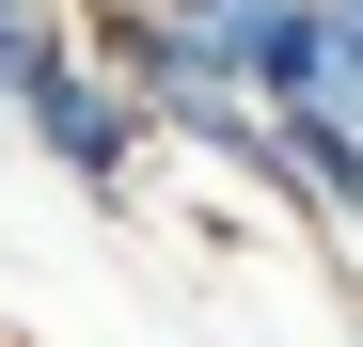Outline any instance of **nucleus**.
I'll return each instance as SVG.
<instances>
[{"label":"nucleus","instance_id":"f257e3e1","mask_svg":"<svg viewBox=\"0 0 363 347\" xmlns=\"http://www.w3.org/2000/svg\"><path fill=\"white\" fill-rule=\"evenodd\" d=\"M16 127H32V158L64 174V190H95V205H127L143 158H158V110L127 95V64H95V47H64V64L16 95Z\"/></svg>","mask_w":363,"mask_h":347},{"label":"nucleus","instance_id":"f03ea898","mask_svg":"<svg viewBox=\"0 0 363 347\" xmlns=\"http://www.w3.org/2000/svg\"><path fill=\"white\" fill-rule=\"evenodd\" d=\"M269 205L316 221V237H363V79L316 95V110H284V142H269Z\"/></svg>","mask_w":363,"mask_h":347},{"label":"nucleus","instance_id":"7ed1b4c3","mask_svg":"<svg viewBox=\"0 0 363 347\" xmlns=\"http://www.w3.org/2000/svg\"><path fill=\"white\" fill-rule=\"evenodd\" d=\"M64 47H79V0H0V110L64 64Z\"/></svg>","mask_w":363,"mask_h":347},{"label":"nucleus","instance_id":"20e7f679","mask_svg":"<svg viewBox=\"0 0 363 347\" xmlns=\"http://www.w3.org/2000/svg\"><path fill=\"white\" fill-rule=\"evenodd\" d=\"M79 16H206V0H79Z\"/></svg>","mask_w":363,"mask_h":347},{"label":"nucleus","instance_id":"39448f33","mask_svg":"<svg viewBox=\"0 0 363 347\" xmlns=\"http://www.w3.org/2000/svg\"><path fill=\"white\" fill-rule=\"evenodd\" d=\"M332 16H347V79H363V0H332Z\"/></svg>","mask_w":363,"mask_h":347},{"label":"nucleus","instance_id":"423d86ee","mask_svg":"<svg viewBox=\"0 0 363 347\" xmlns=\"http://www.w3.org/2000/svg\"><path fill=\"white\" fill-rule=\"evenodd\" d=\"M347 347H363V331H347Z\"/></svg>","mask_w":363,"mask_h":347}]
</instances>
